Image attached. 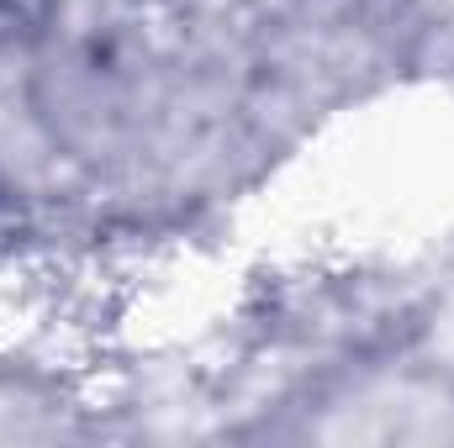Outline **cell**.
Returning a JSON list of instances; mask_svg holds the SVG:
<instances>
[{
    "instance_id": "1",
    "label": "cell",
    "mask_w": 454,
    "mask_h": 448,
    "mask_svg": "<svg viewBox=\"0 0 454 448\" xmlns=\"http://www.w3.org/2000/svg\"><path fill=\"white\" fill-rule=\"evenodd\" d=\"M59 0H0V48H21L37 42L53 27Z\"/></svg>"
}]
</instances>
